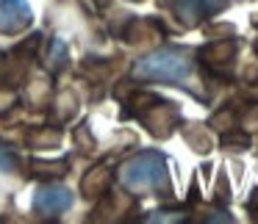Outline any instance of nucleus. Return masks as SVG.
<instances>
[{"instance_id":"obj_1","label":"nucleus","mask_w":258,"mask_h":224,"mask_svg":"<svg viewBox=\"0 0 258 224\" xmlns=\"http://www.w3.org/2000/svg\"><path fill=\"white\" fill-rule=\"evenodd\" d=\"M191 72V58L180 47H164L139 58L134 64V75L142 80H161V83H180Z\"/></svg>"},{"instance_id":"obj_2","label":"nucleus","mask_w":258,"mask_h":224,"mask_svg":"<svg viewBox=\"0 0 258 224\" xmlns=\"http://www.w3.org/2000/svg\"><path fill=\"white\" fill-rule=\"evenodd\" d=\"M122 183L131 191H150L167 183V161L161 152H139L122 166Z\"/></svg>"},{"instance_id":"obj_3","label":"nucleus","mask_w":258,"mask_h":224,"mask_svg":"<svg viewBox=\"0 0 258 224\" xmlns=\"http://www.w3.org/2000/svg\"><path fill=\"white\" fill-rule=\"evenodd\" d=\"M34 207L42 216H58L73 207V191L67 185H42L34 196Z\"/></svg>"},{"instance_id":"obj_4","label":"nucleus","mask_w":258,"mask_h":224,"mask_svg":"<svg viewBox=\"0 0 258 224\" xmlns=\"http://www.w3.org/2000/svg\"><path fill=\"white\" fill-rule=\"evenodd\" d=\"M34 14L25 0H0V31L3 34H17L28 28Z\"/></svg>"},{"instance_id":"obj_5","label":"nucleus","mask_w":258,"mask_h":224,"mask_svg":"<svg viewBox=\"0 0 258 224\" xmlns=\"http://www.w3.org/2000/svg\"><path fill=\"white\" fill-rule=\"evenodd\" d=\"M225 6H228V0H175V9H178L180 20H183L186 25L200 23V20L217 14L219 9H225Z\"/></svg>"},{"instance_id":"obj_6","label":"nucleus","mask_w":258,"mask_h":224,"mask_svg":"<svg viewBox=\"0 0 258 224\" xmlns=\"http://www.w3.org/2000/svg\"><path fill=\"white\" fill-rule=\"evenodd\" d=\"M200 56H203V61L208 64V67H228L230 61H233V56H236V45L233 42H214V45H208V47H203L200 50Z\"/></svg>"},{"instance_id":"obj_7","label":"nucleus","mask_w":258,"mask_h":224,"mask_svg":"<svg viewBox=\"0 0 258 224\" xmlns=\"http://www.w3.org/2000/svg\"><path fill=\"white\" fill-rule=\"evenodd\" d=\"M172 122H175V111L169 105H164V102L156 100L153 114L147 117V128H150L156 136H167L169 130H172Z\"/></svg>"},{"instance_id":"obj_8","label":"nucleus","mask_w":258,"mask_h":224,"mask_svg":"<svg viewBox=\"0 0 258 224\" xmlns=\"http://www.w3.org/2000/svg\"><path fill=\"white\" fill-rule=\"evenodd\" d=\"M247 144H250L247 136H225V147H230V150H244Z\"/></svg>"},{"instance_id":"obj_9","label":"nucleus","mask_w":258,"mask_h":224,"mask_svg":"<svg viewBox=\"0 0 258 224\" xmlns=\"http://www.w3.org/2000/svg\"><path fill=\"white\" fill-rule=\"evenodd\" d=\"M14 169V158L6 147H0V172H12Z\"/></svg>"}]
</instances>
